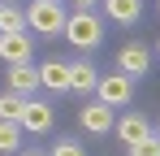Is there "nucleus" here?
Instances as JSON below:
<instances>
[{"label": "nucleus", "instance_id": "9b49d317", "mask_svg": "<svg viewBox=\"0 0 160 156\" xmlns=\"http://www.w3.org/2000/svg\"><path fill=\"white\" fill-rule=\"evenodd\" d=\"M35 87H39V70H35V65H13V70H9V91H13V96L26 100Z\"/></svg>", "mask_w": 160, "mask_h": 156}, {"label": "nucleus", "instance_id": "1a4fd4ad", "mask_svg": "<svg viewBox=\"0 0 160 156\" xmlns=\"http://www.w3.org/2000/svg\"><path fill=\"white\" fill-rule=\"evenodd\" d=\"M39 87L69 91V65H65V61H43V65H39Z\"/></svg>", "mask_w": 160, "mask_h": 156}, {"label": "nucleus", "instance_id": "0eeeda50", "mask_svg": "<svg viewBox=\"0 0 160 156\" xmlns=\"http://www.w3.org/2000/svg\"><path fill=\"white\" fill-rule=\"evenodd\" d=\"M0 56L13 65H30V39L26 35H0Z\"/></svg>", "mask_w": 160, "mask_h": 156}, {"label": "nucleus", "instance_id": "2eb2a0df", "mask_svg": "<svg viewBox=\"0 0 160 156\" xmlns=\"http://www.w3.org/2000/svg\"><path fill=\"white\" fill-rule=\"evenodd\" d=\"M22 148V126L18 122H0V152H18Z\"/></svg>", "mask_w": 160, "mask_h": 156}, {"label": "nucleus", "instance_id": "20e7f679", "mask_svg": "<svg viewBox=\"0 0 160 156\" xmlns=\"http://www.w3.org/2000/svg\"><path fill=\"white\" fill-rule=\"evenodd\" d=\"M117 70L126 78H138V74H147L152 70V52L143 48V44H126V48L117 52Z\"/></svg>", "mask_w": 160, "mask_h": 156}, {"label": "nucleus", "instance_id": "6ab92c4d", "mask_svg": "<svg viewBox=\"0 0 160 156\" xmlns=\"http://www.w3.org/2000/svg\"><path fill=\"white\" fill-rule=\"evenodd\" d=\"M30 4H61V0H30Z\"/></svg>", "mask_w": 160, "mask_h": 156}, {"label": "nucleus", "instance_id": "39448f33", "mask_svg": "<svg viewBox=\"0 0 160 156\" xmlns=\"http://www.w3.org/2000/svg\"><path fill=\"white\" fill-rule=\"evenodd\" d=\"M78 122H82V130H91V134H104V130H112L117 122H112V108L108 104H82L78 108Z\"/></svg>", "mask_w": 160, "mask_h": 156}, {"label": "nucleus", "instance_id": "412c9836", "mask_svg": "<svg viewBox=\"0 0 160 156\" xmlns=\"http://www.w3.org/2000/svg\"><path fill=\"white\" fill-rule=\"evenodd\" d=\"M0 9H4V4H0Z\"/></svg>", "mask_w": 160, "mask_h": 156}, {"label": "nucleus", "instance_id": "f257e3e1", "mask_svg": "<svg viewBox=\"0 0 160 156\" xmlns=\"http://www.w3.org/2000/svg\"><path fill=\"white\" fill-rule=\"evenodd\" d=\"M65 39L74 44V48H100V39H104V22L91 13V9H74L69 13V22H65Z\"/></svg>", "mask_w": 160, "mask_h": 156}, {"label": "nucleus", "instance_id": "9d476101", "mask_svg": "<svg viewBox=\"0 0 160 156\" xmlns=\"http://www.w3.org/2000/svg\"><path fill=\"white\" fill-rule=\"evenodd\" d=\"M52 126V108L43 100H26V113H22V130H30V134H43V130Z\"/></svg>", "mask_w": 160, "mask_h": 156}, {"label": "nucleus", "instance_id": "aec40b11", "mask_svg": "<svg viewBox=\"0 0 160 156\" xmlns=\"http://www.w3.org/2000/svg\"><path fill=\"white\" fill-rule=\"evenodd\" d=\"M18 156H48V152H18Z\"/></svg>", "mask_w": 160, "mask_h": 156}, {"label": "nucleus", "instance_id": "f8f14e48", "mask_svg": "<svg viewBox=\"0 0 160 156\" xmlns=\"http://www.w3.org/2000/svg\"><path fill=\"white\" fill-rule=\"evenodd\" d=\"M104 13L112 18V22H138L143 0H104Z\"/></svg>", "mask_w": 160, "mask_h": 156}, {"label": "nucleus", "instance_id": "6e6552de", "mask_svg": "<svg viewBox=\"0 0 160 156\" xmlns=\"http://www.w3.org/2000/svg\"><path fill=\"white\" fill-rule=\"evenodd\" d=\"M69 91H78V96L100 91V74L91 70V61H74V65H69Z\"/></svg>", "mask_w": 160, "mask_h": 156}, {"label": "nucleus", "instance_id": "f3484780", "mask_svg": "<svg viewBox=\"0 0 160 156\" xmlns=\"http://www.w3.org/2000/svg\"><path fill=\"white\" fill-rule=\"evenodd\" d=\"M130 156H160V134H152V139H143V143H134Z\"/></svg>", "mask_w": 160, "mask_h": 156}, {"label": "nucleus", "instance_id": "ddd939ff", "mask_svg": "<svg viewBox=\"0 0 160 156\" xmlns=\"http://www.w3.org/2000/svg\"><path fill=\"white\" fill-rule=\"evenodd\" d=\"M26 13L18 9V4H4L0 9V35H26Z\"/></svg>", "mask_w": 160, "mask_h": 156}, {"label": "nucleus", "instance_id": "dca6fc26", "mask_svg": "<svg viewBox=\"0 0 160 156\" xmlns=\"http://www.w3.org/2000/svg\"><path fill=\"white\" fill-rule=\"evenodd\" d=\"M48 156H87V152H82V143H74V139H56Z\"/></svg>", "mask_w": 160, "mask_h": 156}, {"label": "nucleus", "instance_id": "423d86ee", "mask_svg": "<svg viewBox=\"0 0 160 156\" xmlns=\"http://www.w3.org/2000/svg\"><path fill=\"white\" fill-rule=\"evenodd\" d=\"M112 130H117V139H121L126 148L143 143V139H152V126H147V117H138V113H126V117H121Z\"/></svg>", "mask_w": 160, "mask_h": 156}, {"label": "nucleus", "instance_id": "4468645a", "mask_svg": "<svg viewBox=\"0 0 160 156\" xmlns=\"http://www.w3.org/2000/svg\"><path fill=\"white\" fill-rule=\"evenodd\" d=\"M22 113H26V100L22 96H13V91L0 96V122H18L22 126Z\"/></svg>", "mask_w": 160, "mask_h": 156}, {"label": "nucleus", "instance_id": "f03ea898", "mask_svg": "<svg viewBox=\"0 0 160 156\" xmlns=\"http://www.w3.org/2000/svg\"><path fill=\"white\" fill-rule=\"evenodd\" d=\"M65 22H69L65 4H30L26 9V26L39 35H65Z\"/></svg>", "mask_w": 160, "mask_h": 156}, {"label": "nucleus", "instance_id": "a211bd4d", "mask_svg": "<svg viewBox=\"0 0 160 156\" xmlns=\"http://www.w3.org/2000/svg\"><path fill=\"white\" fill-rule=\"evenodd\" d=\"M74 4H78V9H91V4H95V0H74Z\"/></svg>", "mask_w": 160, "mask_h": 156}, {"label": "nucleus", "instance_id": "7ed1b4c3", "mask_svg": "<svg viewBox=\"0 0 160 156\" xmlns=\"http://www.w3.org/2000/svg\"><path fill=\"white\" fill-rule=\"evenodd\" d=\"M95 96H100V104H108V108H126L130 96H134V78H126V74H104Z\"/></svg>", "mask_w": 160, "mask_h": 156}]
</instances>
